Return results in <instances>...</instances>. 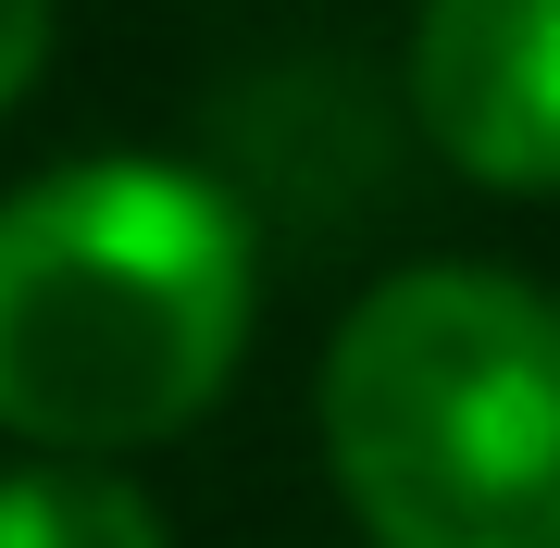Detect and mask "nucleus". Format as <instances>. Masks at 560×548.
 <instances>
[{"label": "nucleus", "mask_w": 560, "mask_h": 548, "mask_svg": "<svg viewBox=\"0 0 560 548\" xmlns=\"http://www.w3.org/2000/svg\"><path fill=\"white\" fill-rule=\"evenodd\" d=\"M249 224L212 175L88 150L0 200V436L113 462L200 424L249 349Z\"/></svg>", "instance_id": "nucleus-1"}, {"label": "nucleus", "mask_w": 560, "mask_h": 548, "mask_svg": "<svg viewBox=\"0 0 560 548\" xmlns=\"http://www.w3.org/2000/svg\"><path fill=\"white\" fill-rule=\"evenodd\" d=\"M324 462L374 548H560V300L411 263L324 349Z\"/></svg>", "instance_id": "nucleus-2"}, {"label": "nucleus", "mask_w": 560, "mask_h": 548, "mask_svg": "<svg viewBox=\"0 0 560 548\" xmlns=\"http://www.w3.org/2000/svg\"><path fill=\"white\" fill-rule=\"evenodd\" d=\"M411 113L448 175L560 200V0H423Z\"/></svg>", "instance_id": "nucleus-3"}, {"label": "nucleus", "mask_w": 560, "mask_h": 548, "mask_svg": "<svg viewBox=\"0 0 560 548\" xmlns=\"http://www.w3.org/2000/svg\"><path fill=\"white\" fill-rule=\"evenodd\" d=\"M0 548H162V511L113 462H13L0 474Z\"/></svg>", "instance_id": "nucleus-4"}, {"label": "nucleus", "mask_w": 560, "mask_h": 548, "mask_svg": "<svg viewBox=\"0 0 560 548\" xmlns=\"http://www.w3.org/2000/svg\"><path fill=\"white\" fill-rule=\"evenodd\" d=\"M38 62H50V0H0V113L38 88Z\"/></svg>", "instance_id": "nucleus-5"}]
</instances>
